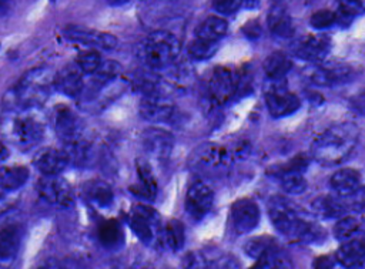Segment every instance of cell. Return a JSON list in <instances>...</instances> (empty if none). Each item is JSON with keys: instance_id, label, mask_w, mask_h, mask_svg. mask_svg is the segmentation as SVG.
<instances>
[{"instance_id": "5", "label": "cell", "mask_w": 365, "mask_h": 269, "mask_svg": "<svg viewBox=\"0 0 365 269\" xmlns=\"http://www.w3.org/2000/svg\"><path fill=\"white\" fill-rule=\"evenodd\" d=\"M31 111L33 110H9L1 122L6 138L23 149L36 147L44 137V124Z\"/></svg>"}, {"instance_id": "22", "label": "cell", "mask_w": 365, "mask_h": 269, "mask_svg": "<svg viewBox=\"0 0 365 269\" xmlns=\"http://www.w3.org/2000/svg\"><path fill=\"white\" fill-rule=\"evenodd\" d=\"M83 73L77 68V65H66L60 71H57L53 77V87L66 97L78 98L84 87Z\"/></svg>"}, {"instance_id": "3", "label": "cell", "mask_w": 365, "mask_h": 269, "mask_svg": "<svg viewBox=\"0 0 365 269\" xmlns=\"http://www.w3.org/2000/svg\"><path fill=\"white\" fill-rule=\"evenodd\" d=\"M54 74L46 67L24 73L6 95L7 110H34L50 95Z\"/></svg>"}, {"instance_id": "25", "label": "cell", "mask_w": 365, "mask_h": 269, "mask_svg": "<svg viewBox=\"0 0 365 269\" xmlns=\"http://www.w3.org/2000/svg\"><path fill=\"white\" fill-rule=\"evenodd\" d=\"M304 167H305V161L302 158H297L292 162H289L288 167H285L284 169L279 171L278 176H279V182H281V188L287 194L299 195V194L305 192L308 184L302 175Z\"/></svg>"}, {"instance_id": "11", "label": "cell", "mask_w": 365, "mask_h": 269, "mask_svg": "<svg viewBox=\"0 0 365 269\" xmlns=\"http://www.w3.org/2000/svg\"><path fill=\"white\" fill-rule=\"evenodd\" d=\"M63 37L71 43L83 44L88 48H103V50H114L118 46V40L115 36L98 31L94 28H88L84 26L68 24L61 31Z\"/></svg>"}, {"instance_id": "18", "label": "cell", "mask_w": 365, "mask_h": 269, "mask_svg": "<svg viewBox=\"0 0 365 269\" xmlns=\"http://www.w3.org/2000/svg\"><path fill=\"white\" fill-rule=\"evenodd\" d=\"M141 142L147 155L157 161H165L171 155L174 147L173 135L168 131L157 127L144 130Z\"/></svg>"}, {"instance_id": "38", "label": "cell", "mask_w": 365, "mask_h": 269, "mask_svg": "<svg viewBox=\"0 0 365 269\" xmlns=\"http://www.w3.org/2000/svg\"><path fill=\"white\" fill-rule=\"evenodd\" d=\"M217 50H218L217 43H208L198 38H194L187 47L188 56L195 61H204L211 58L217 53Z\"/></svg>"}, {"instance_id": "34", "label": "cell", "mask_w": 365, "mask_h": 269, "mask_svg": "<svg viewBox=\"0 0 365 269\" xmlns=\"http://www.w3.org/2000/svg\"><path fill=\"white\" fill-rule=\"evenodd\" d=\"M161 241L165 246L173 250L178 252L184 248L185 243V229L184 225L178 219H170L161 229Z\"/></svg>"}, {"instance_id": "9", "label": "cell", "mask_w": 365, "mask_h": 269, "mask_svg": "<svg viewBox=\"0 0 365 269\" xmlns=\"http://www.w3.org/2000/svg\"><path fill=\"white\" fill-rule=\"evenodd\" d=\"M184 269H241L237 259L220 248H202L184 256Z\"/></svg>"}, {"instance_id": "47", "label": "cell", "mask_w": 365, "mask_h": 269, "mask_svg": "<svg viewBox=\"0 0 365 269\" xmlns=\"http://www.w3.org/2000/svg\"><path fill=\"white\" fill-rule=\"evenodd\" d=\"M9 158V148L0 141V164H3Z\"/></svg>"}, {"instance_id": "6", "label": "cell", "mask_w": 365, "mask_h": 269, "mask_svg": "<svg viewBox=\"0 0 365 269\" xmlns=\"http://www.w3.org/2000/svg\"><path fill=\"white\" fill-rule=\"evenodd\" d=\"M128 226L147 246H157L161 241V216L150 205L138 204L128 215Z\"/></svg>"}, {"instance_id": "42", "label": "cell", "mask_w": 365, "mask_h": 269, "mask_svg": "<svg viewBox=\"0 0 365 269\" xmlns=\"http://www.w3.org/2000/svg\"><path fill=\"white\" fill-rule=\"evenodd\" d=\"M211 6L217 14L231 16L242 7V0H212Z\"/></svg>"}, {"instance_id": "29", "label": "cell", "mask_w": 365, "mask_h": 269, "mask_svg": "<svg viewBox=\"0 0 365 269\" xmlns=\"http://www.w3.org/2000/svg\"><path fill=\"white\" fill-rule=\"evenodd\" d=\"M227 33L228 23L225 21V19L220 16H208L194 30V38L220 44V41L227 36Z\"/></svg>"}, {"instance_id": "41", "label": "cell", "mask_w": 365, "mask_h": 269, "mask_svg": "<svg viewBox=\"0 0 365 269\" xmlns=\"http://www.w3.org/2000/svg\"><path fill=\"white\" fill-rule=\"evenodd\" d=\"M334 24H336L335 11H331L328 9L318 10L309 17V26L315 30H327Z\"/></svg>"}, {"instance_id": "26", "label": "cell", "mask_w": 365, "mask_h": 269, "mask_svg": "<svg viewBox=\"0 0 365 269\" xmlns=\"http://www.w3.org/2000/svg\"><path fill=\"white\" fill-rule=\"evenodd\" d=\"M267 23H268V28L269 33L277 37V38H291L295 34V27L292 23V19L289 16V13L287 11V9L277 3L271 7V10L268 11V17H267Z\"/></svg>"}, {"instance_id": "50", "label": "cell", "mask_w": 365, "mask_h": 269, "mask_svg": "<svg viewBox=\"0 0 365 269\" xmlns=\"http://www.w3.org/2000/svg\"><path fill=\"white\" fill-rule=\"evenodd\" d=\"M257 3H258V0H242V6L244 7H255L257 6Z\"/></svg>"}, {"instance_id": "7", "label": "cell", "mask_w": 365, "mask_h": 269, "mask_svg": "<svg viewBox=\"0 0 365 269\" xmlns=\"http://www.w3.org/2000/svg\"><path fill=\"white\" fill-rule=\"evenodd\" d=\"M232 159L234 157L228 148L214 142H207L192 151L190 157V165L198 171L217 174L228 169L232 164Z\"/></svg>"}, {"instance_id": "1", "label": "cell", "mask_w": 365, "mask_h": 269, "mask_svg": "<svg viewBox=\"0 0 365 269\" xmlns=\"http://www.w3.org/2000/svg\"><path fill=\"white\" fill-rule=\"evenodd\" d=\"M267 209L275 231L292 243H319L327 235L305 209L284 196H272Z\"/></svg>"}, {"instance_id": "46", "label": "cell", "mask_w": 365, "mask_h": 269, "mask_svg": "<svg viewBox=\"0 0 365 269\" xmlns=\"http://www.w3.org/2000/svg\"><path fill=\"white\" fill-rule=\"evenodd\" d=\"M34 269H64V268H63L58 262L50 259V260H46V262H43L41 265L36 266Z\"/></svg>"}, {"instance_id": "13", "label": "cell", "mask_w": 365, "mask_h": 269, "mask_svg": "<svg viewBox=\"0 0 365 269\" xmlns=\"http://www.w3.org/2000/svg\"><path fill=\"white\" fill-rule=\"evenodd\" d=\"M214 191L202 179L191 182L185 194V211L195 222L204 219L212 208Z\"/></svg>"}, {"instance_id": "8", "label": "cell", "mask_w": 365, "mask_h": 269, "mask_svg": "<svg viewBox=\"0 0 365 269\" xmlns=\"http://www.w3.org/2000/svg\"><path fill=\"white\" fill-rule=\"evenodd\" d=\"M237 85L238 73L232 67L217 65L208 75V97L215 105H224L237 94Z\"/></svg>"}, {"instance_id": "40", "label": "cell", "mask_w": 365, "mask_h": 269, "mask_svg": "<svg viewBox=\"0 0 365 269\" xmlns=\"http://www.w3.org/2000/svg\"><path fill=\"white\" fill-rule=\"evenodd\" d=\"M275 243H278V242L274 238H269V236H255L254 239H250L244 245V252L250 258L257 259L262 252H265L268 248H271Z\"/></svg>"}, {"instance_id": "48", "label": "cell", "mask_w": 365, "mask_h": 269, "mask_svg": "<svg viewBox=\"0 0 365 269\" xmlns=\"http://www.w3.org/2000/svg\"><path fill=\"white\" fill-rule=\"evenodd\" d=\"M11 6V0H0V16H4Z\"/></svg>"}, {"instance_id": "19", "label": "cell", "mask_w": 365, "mask_h": 269, "mask_svg": "<svg viewBox=\"0 0 365 269\" xmlns=\"http://www.w3.org/2000/svg\"><path fill=\"white\" fill-rule=\"evenodd\" d=\"M331 50V41L325 36H305L292 44V53L309 63H321Z\"/></svg>"}, {"instance_id": "17", "label": "cell", "mask_w": 365, "mask_h": 269, "mask_svg": "<svg viewBox=\"0 0 365 269\" xmlns=\"http://www.w3.org/2000/svg\"><path fill=\"white\" fill-rule=\"evenodd\" d=\"M54 131L58 139L64 144H73L83 138V124L80 117L67 105H57L54 108Z\"/></svg>"}, {"instance_id": "33", "label": "cell", "mask_w": 365, "mask_h": 269, "mask_svg": "<svg viewBox=\"0 0 365 269\" xmlns=\"http://www.w3.org/2000/svg\"><path fill=\"white\" fill-rule=\"evenodd\" d=\"M30 172L23 165L0 168V188L9 192L20 189L29 181Z\"/></svg>"}, {"instance_id": "31", "label": "cell", "mask_w": 365, "mask_h": 269, "mask_svg": "<svg viewBox=\"0 0 365 269\" xmlns=\"http://www.w3.org/2000/svg\"><path fill=\"white\" fill-rule=\"evenodd\" d=\"M291 256L278 245H272L265 252H262L255 263L250 269H292Z\"/></svg>"}, {"instance_id": "20", "label": "cell", "mask_w": 365, "mask_h": 269, "mask_svg": "<svg viewBox=\"0 0 365 269\" xmlns=\"http://www.w3.org/2000/svg\"><path fill=\"white\" fill-rule=\"evenodd\" d=\"M23 226L19 223H7L0 228V266L10 268L20 250L23 241Z\"/></svg>"}, {"instance_id": "21", "label": "cell", "mask_w": 365, "mask_h": 269, "mask_svg": "<svg viewBox=\"0 0 365 269\" xmlns=\"http://www.w3.org/2000/svg\"><path fill=\"white\" fill-rule=\"evenodd\" d=\"M362 178L359 171L354 168H342L329 178V188L336 196L352 198L361 192Z\"/></svg>"}, {"instance_id": "24", "label": "cell", "mask_w": 365, "mask_h": 269, "mask_svg": "<svg viewBox=\"0 0 365 269\" xmlns=\"http://www.w3.org/2000/svg\"><path fill=\"white\" fill-rule=\"evenodd\" d=\"M135 169H137V184L130 188L133 195L138 196L140 199L144 201H154L158 192V185L157 179L150 168V164L145 159H138L135 162Z\"/></svg>"}, {"instance_id": "45", "label": "cell", "mask_w": 365, "mask_h": 269, "mask_svg": "<svg viewBox=\"0 0 365 269\" xmlns=\"http://www.w3.org/2000/svg\"><path fill=\"white\" fill-rule=\"evenodd\" d=\"M242 31H244V34H245L248 38L255 40V38H258V37L261 36V26H259L258 21H255V20L251 21V20H250V21L244 26Z\"/></svg>"}, {"instance_id": "43", "label": "cell", "mask_w": 365, "mask_h": 269, "mask_svg": "<svg viewBox=\"0 0 365 269\" xmlns=\"http://www.w3.org/2000/svg\"><path fill=\"white\" fill-rule=\"evenodd\" d=\"M14 202H16L14 192H9L0 188V215L10 211L14 206Z\"/></svg>"}, {"instance_id": "15", "label": "cell", "mask_w": 365, "mask_h": 269, "mask_svg": "<svg viewBox=\"0 0 365 269\" xmlns=\"http://www.w3.org/2000/svg\"><path fill=\"white\" fill-rule=\"evenodd\" d=\"M37 192L43 201L53 206L68 208L74 202L71 185L60 175L43 176L37 184Z\"/></svg>"}, {"instance_id": "16", "label": "cell", "mask_w": 365, "mask_h": 269, "mask_svg": "<svg viewBox=\"0 0 365 269\" xmlns=\"http://www.w3.org/2000/svg\"><path fill=\"white\" fill-rule=\"evenodd\" d=\"M259 208L255 201L241 198L235 201L230 211V223L235 233L245 235L254 231L259 223Z\"/></svg>"}, {"instance_id": "44", "label": "cell", "mask_w": 365, "mask_h": 269, "mask_svg": "<svg viewBox=\"0 0 365 269\" xmlns=\"http://www.w3.org/2000/svg\"><path fill=\"white\" fill-rule=\"evenodd\" d=\"M335 265H336V262H335L334 256L322 255V256L315 258L312 268L314 269H335Z\"/></svg>"}, {"instance_id": "27", "label": "cell", "mask_w": 365, "mask_h": 269, "mask_svg": "<svg viewBox=\"0 0 365 269\" xmlns=\"http://www.w3.org/2000/svg\"><path fill=\"white\" fill-rule=\"evenodd\" d=\"M348 199L349 198H341V196H336V195L335 196H332V195L321 196V198L314 201L312 209L318 216L325 218V219L342 218L351 209L355 208V205L348 202Z\"/></svg>"}, {"instance_id": "35", "label": "cell", "mask_w": 365, "mask_h": 269, "mask_svg": "<svg viewBox=\"0 0 365 269\" xmlns=\"http://www.w3.org/2000/svg\"><path fill=\"white\" fill-rule=\"evenodd\" d=\"M84 192H86L88 201L94 206L101 208V209L108 208L114 201V194H113L111 186L103 181L88 182Z\"/></svg>"}, {"instance_id": "30", "label": "cell", "mask_w": 365, "mask_h": 269, "mask_svg": "<svg viewBox=\"0 0 365 269\" xmlns=\"http://www.w3.org/2000/svg\"><path fill=\"white\" fill-rule=\"evenodd\" d=\"M365 255V248L361 239H349L342 243L335 252L334 258L338 265L345 269H355L362 265Z\"/></svg>"}, {"instance_id": "39", "label": "cell", "mask_w": 365, "mask_h": 269, "mask_svg": "<svg viewBox=\"0 0 365 269\" xmlns=\"http://www.w3.org/2000/svg\"><path fill=\"white\" fill-rule=\"evenodd\" d=\"M364 11L362 0H339L338 11H335L336 23L348 21L351 23L354 19L361 16Z\"/></svg>"}, {"instance_id": "51", "label": "cell", "mask_w": 365, "mask_h": 269, "mask_svg": "<svg viewBox=\"0 0 365 269\" xmlns=\"http://www.w3.org/2000/svg\"><path fill=\"white\" fill-rule=\"evenodd\" d=\"M275 1H281V0H275Z\"/></svg>"}, {"instance_id": "37", "label": "cell", "mask_w": 365, "mask_h": 269, "mask_svg": "<svg viewBox=\"0 0 365 269\" xmlns=\"http://www.w3.org/2000/svg\"><path fill=\"white\" fill-rule=\"evenodd\" d=\"M101 61L103 58L96 48H87L77 56L74 64L83 73V75H91L100 67Z\"/></svg>"}, {"instance_id": "14", "label": "cell", "mask_w": 365, "mask_h": 269, "mask_svg": "<svg viewBox=\"0 0 365 269\" xmlns=\"http://www.w3.org/2000/svg\"><path fill=\"white\" fill-rule=\"evenodd\" d=\"M140 115L148 122H168L177 114L175 104L165 93H151L143 95L140 101Z\"/></svg>"}, {"instance_id": "2", "label": "cell", "mask_w": 365, "mask_h": 269, "mask_svg": "<svg viewBox=\"0 0 365 269\" xmlns=\"http://www.w3.org/2000/svg\"><path fill=\"white\" fill-rule=\"evenodd\" d=\"M359 130L354 122H338L322 131L312 142V158L321 165H338L355 149Z\"/></svg>"}, {"instance_id": "36", "label": "cell", "mask_w": 365, "mask_h": 269, "mask_svg": "<svg viewBox=\"0 0 365 269\" xmlns=\"http://www.w3.org/2000/svg\"><path fill=\"white\" fill-rule=\"evenodd\" d=\"M361 231V222L356 216H342L334 226V236L338 241H349Z\"/></svg>"}, {"instance_id": "10", "label": "cell", "mask_w": 365, "mask_h": 269, "mask_svg": "<svg viewBox=\"0 0 365 269\" xmlns=\"http://www.w3.org/2000/svg\"><path fill=\"white\" fill-rule=\"evenodd\" d=\"M264 95L267 108L274 118L288 117L297 112L301 107L299 98L284 85V80L269 81V85L267 87Z\"/></svg>"}, {"instance_id": "12", "label": "cell", "mask_w": 365, "mask_h": 269, "mask_svg": "<svg viewBox=\"0 0 365 269\" xmlns=\"http://www.w3.org/2000/svg\"><path fill=\"white\" fill-rule=\"evenodd\" d=\"M304 74L311 84L318 87H334L345 84L354 78L352 68L344 64L315 63L314 65L308 67Z\"/></svg>"}, {"instance_id": "23", "label": "cell", "mask_w": 365, "mask_h": 269, "mask_svg": "<svg viewBox=\"0 0 365 269\" xmlns=\"http://www.w3.org/2000/svg\"><path fill=\"white\" fill-rule=\"evenodd\" d=\"M34 167L43 176L60 175L68 167V158L64 149L46 148L34 157Z\"/></svg>"}, {"instance_id": "32", "label": "cell", "mask_w": 365, "mask_h": 269, "mask_svg": "<svg viewBox=\"0 0 365 269\" xmlns=\"http://www.w3.org/2000/svg\"><path fill=\"white\" fill-rule=\"evenodd\" d=\"M291 68H292V61L289 56H287L282 51L271 53L264 60V64H262L264 74L269 81H282Z\"/></svg>"}, {"instance_id": "49", "label": "cell", "mask_w": 365, "mask_h": 269, "mask_svg": "<svg viewBox=\"0 0 365 269\" xmlns=\"http://www.w3.org/2000/svg\"><path fill=\"white\" fill-rule=\"evenodd\" d=\"M130 0H107V3L113 7H118V6H124L127 4Z\"/></svg>"}, {"instance_id": "4", "label": "cell", "mask_w": 365, "mask_h": 269, "mask_svg": "<svg viewBox=\"0 0 365 269\" xmlns=\"http://www.w3.org/2000/svg\"><path fill=\"white\" fill-rule=\"evenodd\" d=\"M181 51L180 40L170 31L158 30L140 41L137 54L140 60L151 70H164L171 67Z\"/></svg>"}, {"instance_id": "28", "label": "cell", "mask_w": 365, "mask_h": 269, "mask_svg": "<svg viewBox=\"0 0 365 269\" xmlns=\"http://www.w3.org/2000/svg\"><path fill=\"white\" fill-rule=\"evenodd\" d=\"M97 239L107 250H120L125 243L124 229L117 219H106L97 226Z\"/></svg>"}]
</instances>
